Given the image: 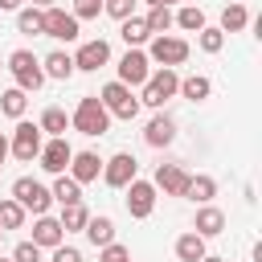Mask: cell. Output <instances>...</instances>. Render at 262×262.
Listing matches in <instances>:
<instances>
[{"label":"cell","mask_w":262,"mask_h":262,"mask_svg":"<svg viewBox=\"0 0 262 262\" xmlns=\"http://www.w3.org/2000/svg\"><path fill=\"white\" fill-rule=\"evenodd\" d=\"M12 262H41V246L37 242H20L12 250Z\"/></svg>","instance_id":"74e56055"},{"label":"cell","mask_w":262,"mask_h":262,"mask_svg":"<svg viewBox=\"0 0 262 262\" xmlns=\"http://www.w3.org/2000/svg\"><path fill=\"white\" fill-rule=\"evenodd\" d=\"M160 4H168V8H172V4H176V0H160Z\"/></svg>","instance_id":"ee69618b"},{"label":"cell","mask_w":262,"mask_h":262,"mask_svg":"<svg viewBox=\"0 0 262 262\" xmlns=\"http://www.w3.org/2000/svg\"><path fill=\"white\" fill-rule=\"evenodd\" d=\"M143 25H147L151 37H156V33H168V29H172V8H168V4H151L147 16H143Z\"/></svg>","instance_id":"f546056e"},{"label":"cell","mask_w":262,"mask_h":262,"mask_svg":"<svg viewBox=\"0 0 262 262\" xmlns=\"http://www.w3.org/2000/svg\"><path fill=\"white\" fill-rule=\"evenodd\" d=\"M0 70H4V61H0Z\"/></svg>","instance_id":"7dc6e473"},{"label":"cell","mask_w":262,"mask_h":262,"mask_svg":"<svg viewBox=\"0 0 262 262\" xmlns=\"http://www.w3.org/2000/svg\"><path fill=\"white\" fill-rule=\"evenodd\" d=\"M184 196L192 201V205H209L213 196H217V180L213 176H188V184H184Z\"/></svg>","instance_id":"603a6c76"},{"label":"cell","mask_w":262,"mask_h":262,"mask_svg":"<svg viewBox=\"0 0 262 262\" xmlns=\"http://www.w3.org/2000/svg\"><path fill=\"white\" fill-rule=\"evenodd\" d=\"M4 156H8V135H0V164H4Z\"/></svg>","instance_id":"60d3db41"},{"label":"cell","mask_w":262,"mask_h":262,"mask_svg":"<svg viewBox=\"0 0 262 262\" xmlns=\"http://www.w3.org/2000/svg\"><path fill=\"white\" fill-rule=\"evenodd\" d=\"M33 242H37L41 250H53V246H61V242H66V229H61V221H57V217H49V213H41V217L33 221Z\"/></svg>","instance_id":"ac0fdd59"},{"label":"cell","mask_w":262,"mask_h":262,"mask_svg":"<svg viewBox=\"0 0 262 262\" xmlns=\"http://www.w3.org/2000/svg\"><path fill=\"white\" fill-rule=\"evenodd\" d=\"M147 74H151V61H147V53L143 49H127L123 57H119V82L123 86H143L147 82Z\"/></svg>","instance_id":"8fae6325"},{"label":"cell","mask_w":262,"mask_h":262,"mask_svg":"<svg viewBox=\"0 0 262 262\" xmlns=\"http://www.w3.org/2000/svg\"><path fill=\"white\" fill-rule=\"evenodd\" d=\"M102 184L106 188H127L135 176H139V160L131 156V151H115L111 160H102Z\"/></svg>","instance_id":"9c48e42d"},{"label":"cell","mask_w":262,"mask_h":262,"mask_svg":"<svg viewBox=\"0 0 262 262\" xmlns=\"http://www.w3.org/2000/svg\"><path fill=\"white\" fill-rule=\"evenodd\" d=\"M151 184H156V192H164V196H184L188 172H184L180 164H160L156 176H151Z\"/></svg>","instance_id":"9a60e30c"},{"label":"cell","mask_w":262,"mask_h":262,"mask_svg":"<svg viewBox=\"0 0 262 262\" xmlns=\"http://www.w3.org/2000/svg\"><path fill=\"white\" fill-rule=\"evenodd\" d=\"M25 217H29V213H25L12 196H4V201H0V229H20V225H25Z\"/></svg>","instance_id":"1f68e13d"},{"label":"cell","mask_w":262,"mask_h":262,"mask_svg":"<svg viewBox=\"0 0 262 262\" xmlns=\"http://www.w3.org/2000/svg\"><path fill=\"white\" fill-rule=\"evenodd\" d=\"M176 86H180V74L176 70H168V66H160L156 74H147V82L139 86V106H164L168 98H176Z\"/></svg>","instance_id":"277c9868"},{"label":"cell","mask_w":262,"mask_h":262,"mask_svg":"<svg viewBox=\"0 0 262 262\" xmlns=\"http://www.w3.org/2000/svg\"><path fill=\"white\" fill-rule=\"evenodd\" d=\"M172 139H176V119L164 115V111H156V115L147 119V127H143V143H147V147H168Z\"/></svg>","instance_id":"5bb4252c"},{"label":"cell","mask_w":262,"mask_h":262,"mask_svg":"<svg viewBox=\"0 0 262 262\" xmlns=\"http://www.w3.org/2000/svg\"><path fill=\"white\" fill-rule=\"evenodd\" d=\"M106 61H111V45H106L102 37H94V41H82V45H78V53H74V70H86V74L102 70Z\"/></svg>","instance_id":"7c38bea8"},{"label":"cell","mask_w":262,"mask_h":262,"mask_svg":"<svg viewBox=\"0 0 262 262\" xmlns=\"http://www.w3.org/2000/svg\"><path fill=\"white\" fill-rule=\"evenodd\" d=\"M49 196H53L57 205H74V201H82V184H78L70 172H57V176H53V188H49Z\"/></svg>","instance_id":"7402d4cb"},{"label":"cell","mask_w":262,"mask_h":262,"mask_svg":"<svg viewBox=\"0 0 262 262\" xmlns=\"http://www.w3.org/2000/svg\"><path fill=\"white\" fill-rule=\"evenodd\" d=\"M82 233L90 237V246H111L115 242V221L106 217V213H98V217H86V225H82Z\"/></svg>","instance_id":"ffe728a7"},{"label":"cell","mask_w":262,"mask_h":262,"mask_svg":"<svg viewBox=\"0 0 262 262\" xmlns=\"http://www.w3.org/2000/svg\"><path fill=\"white\" fill-rule=\"evenodd\" d=\"M0 168H4V164H0Z\"/></svg>","instance_id":"c3c4849f"},{"label":"cell","mask_w":262,"mask_h":262,"mask_svg":"<svg viewBox=\"0 0 262 262\" xmlns=\"http://www.w3.org/2000/svg\"><path fill=\"white\" fill-rule=\"evenodd\" d=\"M176 94H184L188 102H205V98L213 94V82H209L205 74H188V78H180V86H176Z\"/></svg>","instance_id":"cb8c5ba5"},{"label":"cell","mask_w":262,"mask_h":262,"mask_svg":"<svg viewBox=\"0 0 262 262\" xmlns=\"http://www.w3.org/2000/svg\"><path fill=\"white\" fill-rule=\"evenodd\" d=\"M246 25H250L246 4H225V12H221V33H242Z\"/></svg>","instance_id":"f1b7e54d"},{"label":"cell","mask_w":262,"mask_h":262,"mask_svg":"<svg viewBox=\"0 0 262 262\" xmlns=\"http://www.w3.org/2000/svg\"><path fill=\"white\" fill-rule=\"evenodd\" d=\"M196 45H201L205 53H221V49H225V33H221V29H209V25H205V29L196 33Z\"/></svg>","instance_id":"836d02e7"},{"label":"cell","mask_w":262,"mask_h":262,"mask_svg":"<svg viewBox=\"0 0 262 262\" xmlns=\"http://www.w3.org/2000/svg\"><path fill=\"white\" fill-rule=\"evenodd\" d=\"M41 70H45V78L70 82V78H74V53H66V49H53V53H45V57H41Z\"/></svg>","instance_id":"d6986e66"},{"label":"cell","mask_w":262,"mask_h":262,"mask_svg":"<svg viewBox=\"0 0 262 262\" xmlns=\"http://www.w3.org/2000/svg\"><path fill=\"white\" fill-rule=\"evenodd\" d=\"M201 262H225V258H217V254H205V258H201Z\"/></svg>","instance_id":"7bdbcfd3"},{"label":"cell","mask_w":262,"mask_h":262,"mask_svg":"<svg viewBox=\"0 0 262 262\" xmlns=\"http://www.w3.org/2000/svg\"><path fill=\"white\" fill-rule=\"evenodd\" d=\"M119 37L127 41V49H143V45L151 41V33H147L143 16H127V20H119Z\"/></svg>","instance_id":"44dd1931"},{"label":"cell","mask_w":262,"mask_h":262,"mask_svg":"<svg viewBox=\"0 0 262 262\" xmlns=\"http://www.w3.org/2000/svg\"><path fill=\"white\" fill-rule=\"evenodd\" d=\"M172 25L184 29V33H201V29H205V12H201L196 4H184L180 12H172Z\"/></svg>","instance_id":"4316f807"},{"label":"cell","mask_w":262,"mask_h":262,"mask_svg":"<svg viewBox=\"0 0 262 262\" xmlns=\"http://www.w3.org/2000/svg\"><path fill=\"white\" fill-rule=\"evenodd\" d=\"M70 156H74V147L66 143V135H53L49 143H41V168L49 172V176H57V172H66L70 168Z\"/></svg>","instance_id":"4fadbf2b"},{"label":"cell","mask_w":262,"mask_h":262,"mask_svg":"<svg viewBox=\"0 0 262 262\" xmlns=\"http://www.w3.org/2000/svg\"><path fill=\"white\" fill-rule=\"evenodd\" d=\"M66 172H70L78 184H90V180H98V172H102V160H98V151H74Z\"/></svg>","instance_id":"e0dca14e"},{"label":"cell","mask_w":262,"mask_h":262,"mask_svg":"<svg viewBox=\"0 0 262 262\" xmlns=\"http://www.w3.org/2000/svg\"><path fill=\"white\" fill-rule=\"evenodd\" d=\"M41 143H45L41 127L29 123V119H16V127H12V135H8V151H12L20 164H33V160L41 156Z\"/></svg>","instance_id":"5b68a950"},{"label":"cell","mask_w":262,"mask_h":262,"mask_svg":"<svg viewBox=\"0 0 262 262\" xmlns=\"http://www.w3.org/2000/svg\"><path fill=\"white\" fill-rule=\"evenodd\" d=\"M98 102L111 111V119H127V123H131V119L139 115V98H135V94H131V86H123L119 78H115V82H106V86L98 90Z\"/></svg>","instance_id":"52a82bcc"},{"label":"cell","mask_w":262,"mask_h":262,"mask_svg":"<svg viewBox=\"0 0 262 262\" xmlns=\"http://www.w3.org/2000/svg\"><path fill=\"white\" fill-rule=\"evenodd\" d=\"M0 262H12V258H0Z\"/></svg>","instance_id":"f6af8a7d"},{"label":"cell","mask_w":262,"mask_h":262,"mask_svg":"<svg viewBox=\"0 0 262 262\" xmlns=\"http://www.w3.org/2000/svg\"><path fill=\"white\" fill-rule=\"evenodd\" d=\"M188 53H192V45H188L184 37H172V33H156V37L147 41V61L168 66V70L184 66V61H188Z\"/></svg>","instance_id":"7a4b0ae2"},{"label":"cell","mask_w":262,"mask_h":262,"mask_svg":"<svg viewBox=\"0 0 262 262\" xmlns=\"http://www.w3.org/2000/svg\"><path fill=\"white\" fill-rule=\"evenodd\" d=\"M102 12V0H74V16L78 20H94Z\"/></svg>","instance_id":"8d00e7d4"},{"label":"cell","mask_w":262,"mask_h":262,"mask_svg":"<svg viewBox=\"0 0 262 262\" xmlns=\"http://www.w3.org/2000/svg\"><path fill=\"white\" fill-rule=\"evenodd\" d=\"M33 8H53V0H29Z\"/></svg>","instance_id":"b9f144b4"},{"label":"cell","mask_w":262,"mask_h":262,"mask_svg":"<svg viewBox=\"0 0 262 262\" xmlns=\"http://www.w3.org/2000/svg\"><path fill=\"white\" fill-rule=\"evenodd\" d=\"M123 192H127V196H123V201H127V213H131L135 221L151 217V209H156V184H151V180H139V176H135Z\"/></svg>","instance_id":"30bf717a"},{"label":"cell","mask_w":262,"mask_h":262,"mask_svg":"<svg viewBox=\"0 0 262 262\" xmlns=\"http://www.w3.org/2000/svg\"><path fill=\"white\" fill-rule=\"evenodd\" d=\"M205 254H209V250H205V237H201V233L188 229V233L176 237V258H180V262H201Z\"/></svg>","instance_id":"d4e9b609"},{"label":"cell","mask_w":262,"mask_h":262,"mask_svg":"<svg viewBox=\"0 0 262 262\" xmlns=\"http://www.w3.org/2000/svg\"><path fill=\"white\" fill-rule=\"evenodd\" d=\"M12 201H16L25 213H33V217L49 213V205H53L49 188H45L41 180H33V176H20V180H12Z\"/></svg>","instance_id":"ba28073f"},{"label":"cell","mask_w":262,"mask_h":262,"mask_svg":"<svg viewBox=\"0 0 262 262\" xmlns=\"http://www.w3.org/2000/svg\"><path fill=\"white\" fill-rule=\"evenodd\" d=\"M16 29L25 33V37H41V8H16Z\"/></svg>","instance_id":"d6a6232c"},{"label":"cell","mask_w":262,"mask_h":262,"mask_svg":"<svg viewBox=\"0 0 262 262\" xmlns=\"http://www.w3.org/2000/svg\"><path fill=\"white\" fill-rule=\"evenodd\" d=\"M102 12L115 20H127V16H135V0H102Z\"/></svg>","instance_id":"e575fe53"},{"label":"cell","mask_w":262,"mask_h":262,"mask_svg":"<svg viewBox=\"0 0 262 262\" xmlns=\"http://www.w3.org/2000/svg\"><path fill=\"white\" fill-rule=\"evenodd\" d=\"M41 37H53V41H78L82 37V20L66 8H41Z\"/></svg>","instance_id":"8992f818"},{"label":"cell","mask_w":262,"mask_h":262,"mask_svg":"<svg viewBox=\"0 0 262 262\" xmlns=\"http://www.w3.org/2000/svg\"><path fill=\"white\" fill-rule=\"evenodd\" d=\"M0 242H4V229H0Z\"/></svg>","instance_id":"bcb514c9"},{"label":"cell","mask_w":262,"mask_h":262,"mask_svg":"<svg viewBox=\"0 0 262 262\" xmlns=\"http://www.w3.org/2000/svg\"><path fill=\"white\" fill-rule=\"evenodd\" d=\"M20 4H25V0H0V12H16Z\"/></svg>","instance_id":"ab89813d"},{"label":"cell","mask_w":262,"mask_h":262,"mask_svg":"<svg viewBox=\"0 0 262 262\" xmlns=\"http://www.w3.org/2000/svg\"><path fill=\"white\" fill-rule=\"evenodd\" d=\"M49 262H82V254H78L74 246L61 242V246H53V258H49Z\"/></svg>","instance_id":"f35d334b"},{"label":"cell","mask_w":262,"mask_h":262,"mask_svg":"<svg viewBox=\"0 0 262 262\" xmlns=\"http://www.w3.org/2000/svg\"><path fill=\"white\" fill-rule=\"evenodd\" d=\"M25 106H29V94H25L20 86H12V90L0 94V111H4L8 119H25Z\"/></svg>","instance_id":"83f0119b"},{"label":"cell","mask_w":262,"mask_h":262,"mask_svg":"<svg viewBox=\"0 0 262 262\" xmlns=\"http://www.w3.org/2000/svg\"><path fill=\"white\" fill-rule=\"evenodd\" d=\"M98 262H131V250H127V246H119V242H111V246H102V250H98Z\"/></svg>","instance_id":"d590c367"},{"label":"cell","mask_w":262,"mask_h":262,"mask_svg":"<svg viewBox=\"0 0 262 262\" xmlns=\"http://www.w3.org/2000/svg\"><path fill=\"white\" fill-rule=\"evenodd\" d=\"M70 127L74 131H82V135H106L111 131V111L98 102V94H86V98H78V106H74V115H70Z\"/></svg>","instance_id":"6da1fadb"},{"label":"cell","mask_w":262,"mask_h":262,"mask_svg":"<svg viewBox=\"0 0 262 262\" xmlns=\"http://www.w3.org/2000/svg\"><path fill=\"white\" fill-rule=\"evenodd\" d=\"M37 127H41V135H66V127H70V115L61 111V106H45L41 111V119H37Z\"/></svg>","instance_id":"484cf974"},{"label":"cell","mask_w":262,"mask_h":262,"mask_svg":"<svg viewBox=\"0 0 262 262\" xmlns=\"http://www.w3.org/2000/svg\"><path fill=\"white\" fill-rule=\"evenodd\" d=\"M192 233H201L205 242L209 237H217V233H225V213L209 201V205H196V217H192Z\"/></svg>","instance_id":"2e32d148"},{"label":"cell","mask_w":262,"mask_h":262,"mask_svg":"<svg viewBox=\"0 0 262 262\" xmlns=\"http://www.w3.org/2000/svg\"><path fill=\"white\" fill-rule=\"evenodd\" d=\"M86 217H90V213H86V205H82V201H74V205H61V217H57V221H61V229H66V233H78V229L86 225Z\"/></svg>","instance_id":"4dcf8cb0"},{"label":"cell","mask_w":262,"mask_h":262,"mask_svg":"<svg viewBox=\"0 0 262 262\" xmlns=\"http://www.w3.org/2000/svg\"><path fill=\"white\" fill-rule=\"evenodd\" d=\"M4 70L12 74V82H16L25 94L45 86V70H41V57H33V49H16V53H8V66H4Z\"/></svg>","instance_id":"3957f363"}]
</instances>
